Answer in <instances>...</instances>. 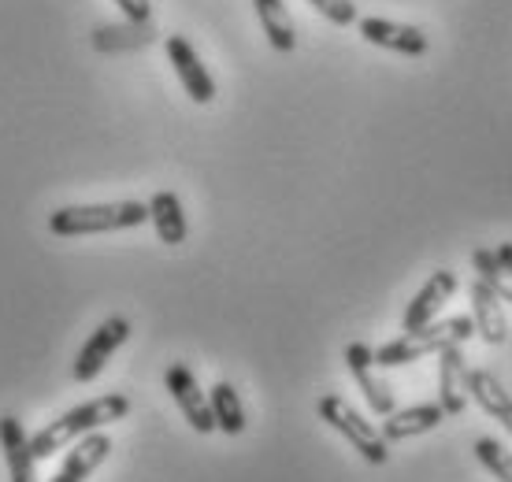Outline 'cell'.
<instances>
[{"instance_id":"1","label":"cell","mask_w":512,"mask_h":482,"mask_svg":"<svg viewBox=\"0 0 512 482\" xmlns=\"http://www.w3.org/2000/svg\"><path fill=\"white\" fill-rule=\"evenodd\" d=\"M130 412V397L127 394H104V397H93L86 405L71 408L64 416L49 423V427H41L30 445H34V457L45 460L52 457L56 449H67V445H75L78 438H86V434L101 431L108 423H119V419H127Z\"/></svg>"},{"instance_id":"2","label":"cell","mask_w":512,"mask_h":482,"mask_svg":"<svg viewBox=\"0 0 512 482\" xmlns=\"http://www.w3.org/2000/svg\"><path fill=\"white\" fill-rule=\"evenodd\" d=\"M149 219V204L116 201V204H67L49 216V230L56 238H82V234H112V230L141 227Z\"/></svg>"},{"instance_id":"3","label":"cell","mask_w":512,"mask_h":482,"mask_svg":"<svg viewBox=\"0 0 512 482\" xmlns=\"http://www.w3.org/2000/svg\"><path fill=\"white\" fill-rule=\"evenodd\" d=\"M468 338H475V323L472 316H453V319H438V323H427L420 330H409L394 342H386L383 349H375V364L379 368H405L412 360L431 353H442V349H453V345H464Z\"/></svg>"},{"instance_id":"4","label":"cell","mask_w":512,"mask_h":482,"mask_svg":"<svg viewBox=\"0 0 512 482\" xmlns=\"http://www.w3.org/2000/svg\"><path fill=\"white\" fill-rule=\"evenodd\" d=\"M316 412H320V419L327 423V427H334V431L342 434L353 449H357L360 457L368 460V464H375V468H383L386 460H390V445H386V438L379 431H375L368 419L360 416L357 408L349 405L346 397L338 394H323L320 405H316Z\"/></svg>"},{"instance_id":"5","label":"cell","mask_w":512,"mask_h":482,"mask_svg":"<svg viewBox=\"0 0 512 482\" xmlns=\"http://www.w3.org/2000/svg\"><path fill=\"white\" fill-rule=\"evenodd\" d=\"M130 338V323L123 316H112V319H104L101 327L93 330L90 338H86V345L78 349L75 356V382H93L97 375L104 371V364L112 360V353H116L119 345Z\"/></svg>"},{"instance_id":"6","label":"cell","mask_w":512,"mask_h":482,"mask_svg":"<svg viewBox=\"0 0 512 482\" xmlns=\"http://www.w3.org/2000/svg\"><path fill=\"white\" fill-rule=\"evenodd\" d=\"M164 386H167V394L175 397V405H179V412L186 416V423H190L193 431L197 434L216 431L212 405H208L205 390L197 386V379H193V371L186 368V364H171V368L164 371Z\"/></svg>"},{"instance_id":"7","label":"cell","mask_w":512,"mask_h":482,"mask_svg":"<svg viewBox=\"0 0 512 482\" xmlns=\"http://www.w3.org/2000/svg\"><path fill=\"white\" fill-rule=\"evenodd\" d=\"M346 364H349V375L357 379L360 394H364V401H368V408H372L375 416H390L397 408L394 401V390L386 386V379L379 375V364H375V349L364 342H353L346 345Z\"/></svg>"},{"instance_id":"8","label":"cell","mask_w":512,"mask_h":482,"mask_svg":"<svg viewBox=\"0 0 512 482\" xmlns=\"http://www.w3.org/2000/svg\"><path fill=\"white\" fill-rule=\"evenodd\" d=\"M164 49H167L171 67H175V75H179L182 89L190 93V101L193 104L216 101V82H212L208 67L201 64V56H197V49H193L190 41L182 38V34H171V38L164 41Z\"/></svg>"},{"instance_id":"9","label":"cell","mask_w":512,"mask_h":482,"mask_svg":"<svg viewBox=\"0 0 512 482\" xmlns=\"http://www.w3.org/2000/svg\"><path fill=\"white\" fill-rule=\"evenodd\" d=\"M357 30L368 45L401 52V56H423V52L431 49L427 34H423L420 26H409V23H390V19H375L372 15V19H357Z\"/></svg>"},{"instance_id":"10","label":"cell","mask_w":512,"mask_h":482,"mask_svg":"<svg viewBox=\"0 0 512 482\" xmlns=\"http://www.w3.org/2000/svg\"><path fill=\"white\" fill-rule=\"evenodd\" d=\"M453 293H457V275H453V271H435V275L420 286V293L409 301L405 319H401V330L409 334V330H420V327H427V323H435V316L446 308V301Z\"/></svg>"},{"instance_id":"11","label":"cell","mask_w":512,"mask_h":482,"mask_svg":"<svg viewBox=\"0 0 512 482\" xmlns=\"http://www.w3.org/2000/svg\"><path fill=\"white\" fill-rule=\"evenodd\" d=\"M468 364H464L461 345L438 353V405L446 408V416H461L468 408Z\"/></svg>"},{"instance_id":"12","label":"cell","mask_w":512,"mask_h":482,"mask_svg":"<svg viewBox=\"0 0 512 482\" xmlns=\"http://www.w3.org/2000/svg\"><path fill=\"white\" fill-rule=\"evenodd\" d=\"M108 457H112V438L101 431H93L71 445V453H67L60 471H56L49 482H86Z\"/></svg>"},{"instance_id":"13","label":"cell","mask_w":512,"mask_h":482,"mask_svg":"<svg viewBox=\"0 0 512 482\" xmlns=\"http://www.w3.org/2000/svg\"><path fill=\"white\" fill-rule=\"evenodd\" d=\"M468 297H472L475 334H479V338H483L487 345H505V338H509V319H505V308H501V297H498V293L490 290L487 282L475 275Z\"/></svg>"},{"instance_id":"14","label":"cell","mask_w":512,"mask_h":482,"mask_svg":"<svg viewBox=\"0 0 512 482\" xmlns=\"http://www.w3.org/2000/svg\"><path fill=\"white\" fill-rule=\"evenodd\" d=\"M0 445L8 460V482H38V457L15 416H0Z\"/></svg>"},{"instance_id":"15","label":"cell","mask_w":512,"mask_h":482,"mask_svg":"<svg viewBox=\"0 0 512 482\" xmlns=\"http://www.w3.org/2000/svg\"><path fill=\"white\" fill-rule=\"evenodd\" d=\"M442 419H446V408H442V405L394 408L390 416H383V427H379V434L386 438V445H397V442H409V438H420V434L435 431Z\"/></svg>"},{"instance_id":"16","label":"cell","mask_w":512,"mask_h":482,"mask_svg":"<svg viewBox=\"0 0 512 482\" xmlns=\"http://www.w3.org/2000/svg\"><path fill=\"white\" fill-rule=\"evenodd\" d=\"M468 397H472L475 405L483 408L490 419H498L501 427L512 434V394L501 386L490 371H468Z\"/></svg>"},{"instance_id":"17","label":"cell","mask_w":512,"mask_h":482,"mask_svg":"<svg viewBox=\"0 0 512 482\" xmlns=\"http://www.w3.org/2000/svg\"><path fill=\"white\" fill-rule=\"evenodd\" d=\"M149 223L156 227V238L164 241V245H182L186 234H190L179 193H171V190L153 193V201H149Z\"/></svg>"},{"instance_id":"18","label":"cell","mask_w":512,"mask_h":482,"mask_svg":"<svg viewBox=\"0 0 512 482\" xmlns=\"http://www.w3.org/2000/svg\"><path fill=\"white\" fill-rule=\"evenodd\" d=\"M256 19L264 26V38L275 52H294L297 49V26L294 15L282 0H253Z\"/></svg>"},{"instance_id":"19","label":"cell","mask_w":512,"mask_h":482,"mask_svg":"<svg viewBox=\"0 0 512 482\" xmlns=\"http://www.w3.org/2000/svg\"><path fill=\"white\" fill-rule=\"evenodd\" d=\"M93 49L101 52H123V49H145L156 41V26L149 23H119V26H97L93 30Z\"/></svg>"},{"instance_id":"20","label":"cell","mask_w":512,"mask_h":482,"mask_svg":"<svg viewBox=\"0 0 512 482\" xmlns=\"http://www.w3.org/2000/svg\"><path fill=\"white\" fill-rule=\"evenodd\" d=\"M208 405H212V416H216V431L231 434V438H238L245 431V405L231 382H216L212 394H208Z\"/></svg>"},{"instance_id":"21","label":"cell","mask_w":512,"mask_h":482,"mask_svg":"<svg viewBox=\"0 0 512 482\" xmlns=\"http://www.w3.org/2000/svg\"><path fill=\"white\" fill-rule=\"evenodd\" d=\"M472 267H475V275L487 282L490 290L498 293L505 305H512V275L498 264L494 249H475V253H472Z\"/></svg>"},{"instance_id":"22","label":"cell","mask_w":512,"mask_h":482,"mask_svg":"<svg viewBox=\"0 0 512 482\" xmlns=\"http://www.w3.org/2000/svg\"><path fill=\"white\" fill-rule=\"evenodd\" d=\"M475 460L494 475L498 482H512V449H505L494 438H475Z\"/></svg>"},{"instance_id":"23","label":"cell","mask_w":512,"mask_h":482,"mask_svg":"<svg viewBox=\"0 0 512 482\" xmlns=\"http://www.w3.org/2000/svg\"><path fill=\"white\" fill-rule=\"evenodd\" d=\"M323 19H331L334 26H353L357 23V4L353 0H308Z\"/></svg>"},{"instance_id":"24","label":"cell","mask_w":512,"mask_h":482,"mask_svg":"<svg viewBox=\"0 0 512 482\" xmlns=\"http://www.w3.org/2000/svg\"><path fill=\"white\" fill-rule=\"evenodd\" d=\"M116 4L130 23H149V19H153V4H149V0H116Z\"/></svg>"},{"instance_id":"25","label":"cell","mask_w":512,"mask_h":482,"mask_svg":"<svg viewBox=\"0 0 512 482\" xmlns=\"http://www.w3.org/2000/svg\"><path fill=\"white\" fill-rule=\"evenodd\" d=\"M494 256H498V264L505 267V271H509V275H512V241H505V245H498V249H494Z\"/></svg>"}]
</instances>
